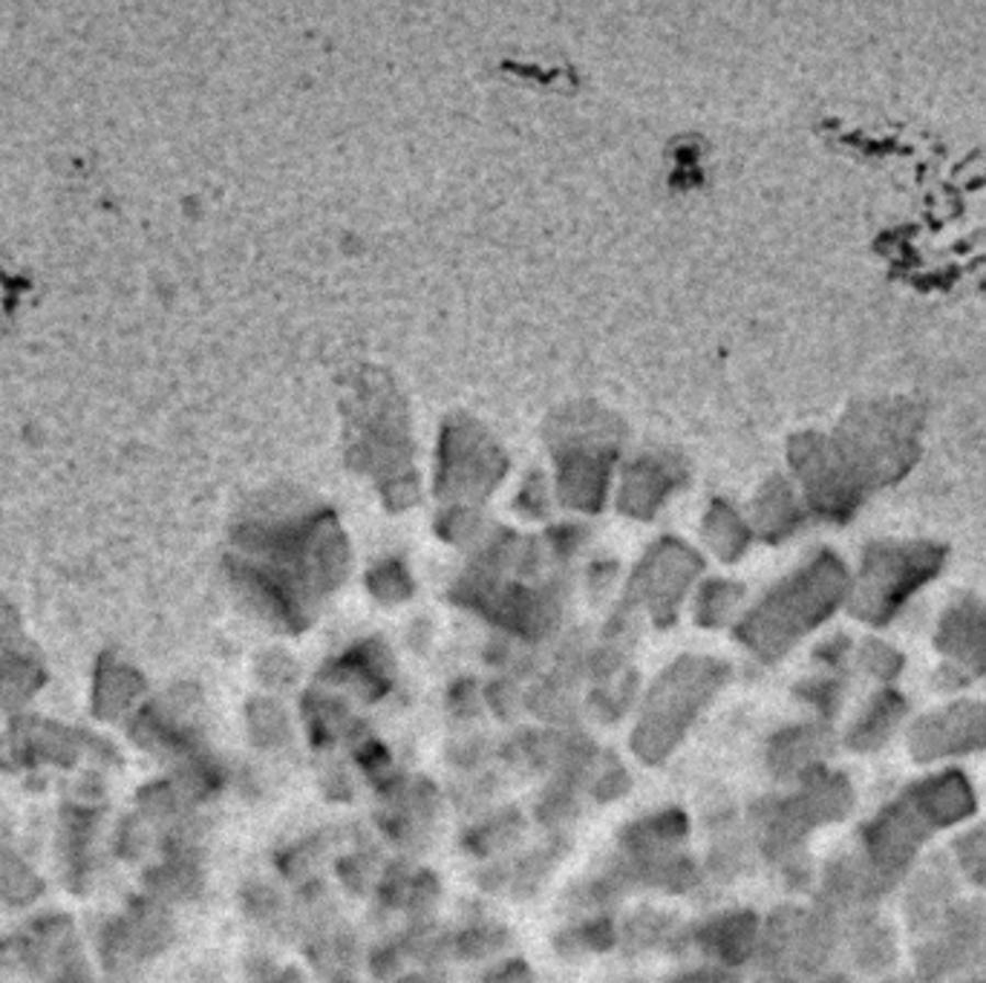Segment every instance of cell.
Here are the masks:
<instances>
[{
	"label": "cell",
	"mask_w": 986,
	"mask_h": 983,
	"mask_svg": "<svg viewBox=\"0 0 986 983\" xmlns=\"http://www.w3.org/2000/svg\"><path fill=\"white\" fill-rule=\"evenodd\" d=\"M718 687L722 673L713 664L683 660L672 666L646 696L644 715L630 733L632 753L644 765L667 761Z\"/></svg>",
	"instance_id": "obj_1"
},
{
	"label": "cell",
	"mask_w": 986,
	"mask_h": 983,
	"mask_svg": "<svg viewBox=\"0 0 986 983\" xmlns=\"http://www.w3.org/2000/svg\"><path fill=\"white\" fill-rule=\"evenodd\" d=\"M692 944L701 946V952H707L722 967L733 969L759 949V920L750 912L718 914L713 920L701 923L692 935Z\"/></svg>",
	"instance_id": "obj_2"
},
{
	"label": "cell",
	"mask_w": 986,
	"mask_h": 983,
	"mask_svg": "<svg viewBox=\"0 0 986 983\" xmlns=\"http://www.w3.org/2000/svg\"><path fill=\"white\" fill-rule=\"evenodd\" d=\"M690 836V816L681 807H667V811L637 820L621 831V854L630 860H649L658 854L676 851Z\"/></svg>",
	"instance_id": "obj_3"
},
{
	"label": "cell",
	"mask_w": 986,
	"mask_h": 983,
	"mask_svg": "<svg viewBox=\"0 0 986 983\" xmlns=\"http://www.w3.org/2000/svg\"><path fill=\"white\" fill-rule=\"evenodd\" d=\"M522 834H525L522 813L517 807H502V811H497L494 816L467 831L465 851L485 860V857H494V854L511 848L513 843H520Z\"/></svg>",
	"instance_id": "obj_4"
},
{
	"label": "cell",
	"mask_w": 986,
	"mask_h": 983,
	"mask_svg": "<svg viewBox=\"0 0 986 983\" xmlns=\"http://www.w3.org/2000/svg\"><path fill=\"white\" fill-rule=\"evenodd\" d=\"M678 931H681V923H678L676 914L658 912V908H641V912L626 923V929L621 931V940L630 952L669 949V944L676 940Z\"/></svg>",
	"instance_id": "obj_5"
},
{
	"label": "cell",
	"mask_w": 986,
	"mask_h": 983,
	"mask_svg": "<svg viewBox=\"0 0 986 983\" xmlns=\"http://www.w3.org/2000/svg\"><path fill=\"white\" fill-rule=\"evenodd\" d=\"M508 946H511V931L499 923H471L458 935H453V954H458L462 960L494 958Z\"/></svg>",
	"instance_id": "obj_6"
},
{
	"label": "cell",
	"mask_w": 986,
	"mask_h": 983,
	"mask_svg": "<svg viewBox=\"0 0 986 983\" xmlns=\"http://www.w3.org/2000/svg\"><path fill=\"white\" fill-rule=\"evenodd\" d=\"M577 793L580 790L568 788V784L552 779V784L543 790V796L534 805V820L548 828L552 834H563V831L575 822L577 811H580V802H577Z\"/></svg>",
	"instance_id": "obj_7"
},
{
	"label": "cell",
	"mask_w": 986,
	"mask_h": 983,
	"mask_svg": "<svg viewBox=\"0 0 986 983\" xmlns=\"http://www.w3.org/2000/svg\"><path fill=\"white\" fill-rule=\"evenodd\" d=\"M819 747L816 736L811 730H787V733H779L773 738L768 750L770 767L777 770V776H787L793 770H802L808 767V761L814 759V750Z\"/></svg>",
	"instance_id": "obj_8"
},
{
	"label": "cell",
	"mask_w": 986,
	"mask_h": 983,
	"mask_svg": "<svg viewBox=\"0 0 986 983\" xmlns=\"http://www.w3.org/2000/svg\"><path fill=\"white\" fill-rule=\"evenodd\" d=\"M249 724L254 742L260 747H265V750H280L292 738V724H288L286 710L277 701H269V698L254 701L249 707Z\"/></svg>",
	"instance_id": "obj_9"
},
{
	"label": "cell",
	"mask_w": 986,
	"mask_h": 983,
	"mask_svg": "<svg viewBox=\"0 0 986 983\" xmlns=\"http://www.w3.org/2000/svg\"><path fill=\"white\" fill-rule=\"evenodd\" d=\"M525 707H529L531 713L543 721V724H548L552 730L571 727L577 721L575 704L568 701L566 689L554 687L552 681L531 689L529 696H525Z\"/></svg>",
	"instance_id": "obj_10"
},
{
	"label": "cell",
	"mask_w": 986,
	"mask_h": 983,
	"mask_svg": "<svg viewBox=\"0 0 986 983\" xmlns=\"http://www.w3.org/2000/svg\"><path fill=\"white\" fill-rule=\"evenodd\" d=\"M335 874H338L343 889H350L352 894H366L378 883V857H375L373 848H358L347 857H338Z\"/></svg>",
	"instance_id": "obj_11"
},
{
	"label": "cell",
	"mask_w": 986,
	"mask_h": 983,
	"mask_svg": "<svg viewBox=\"0 0 986 983\" xmlns=\"http://www.w3.org/2000/svg\"><path fill=\"white\" fill-rule=\"evenodd\" d=\"M442 900V883L433 871H416L410 880V894H407V914L412 923L433 920V912Z\"/></svg>",
	"instance_id": "obj_12"
},
{
	"label": "cell",
	"mask_w": 986,
	"mask_h": 983,
	"mask_svg": "<svg viewBox=\"0 0 986 983\" xmlns=\"http://www.w3.org/2000/svg\"><path fill=\"white\" fill-rule=\"evenodd\" d=\"M589 790L598 802H617V799H623L632 790L630 770H626L617 759H612V756H609V759H600L598 770L591 776Z\"/></svg>",
	"instance_id": "obj_13"
},
{
	"label": "cell",
	"mask_w": 986,
	"mask_h": 983,
	"mask_svg": "<svg viewBox=\"0 0 986 983\" xmlns=\"http://www.w3.org/2000/svg\"><path fill=\"white\" fill-rule=\"evenodd\" d=\"M577 935H580V944L586 952H609V949L621 944V931H617V926H614L609 914H594L586 923H580Z\"/></svg>",
	"instance_id": "obj_14"
},
{
	"label": "cell",
	"mask_w": 986,
	"mask_h": 983,
	"mask_svg": "<svg viewBox=\"0 0 986 983\" xmlns=\"http://www.w3.org/2000/svg\"><path fill=\"white\" fill-rule=\"evenodd\" d=\"M405 952H401V946L398 940H389V944H381L375 946L370 958H366V967L373 972L375 981H384V983H396L401 978V969H405Z\"/></svg>",
	"instance_id": "obj_15"
},
{
	"label": "cell",
	"mask_w": 986,
	"mask_h": 983,
	"mask_svg": "<svg viewBox=\"0 0 986 983\" xmlns=\"http://www.w3.org/2000/svg\"><path fill=\"white\" fill-rule=\"evenodd\" d=\"M447 759H451L453 767L471 773V770H476L481 761L488 759V742L476 736V733H462V736H456L447 744Z\"/></svg>",
	"instance_id": "obj_16"
},
{
	"label": "cell",
	"mask_w": 986,
	"mask_h": 983,
	"mask_svg": "<svg viewBox=\"0 0 986 983\" xmlns=\"http://www.w3.org/2000/svg\"><path fill=\"white\" fill-rule=\"evenodd\" d=\"M485 704L499 721H517L520 713V692L511 681H494L485 689Z\"/></svg>",
	"instance_id": "obj_17"
},
{
	"label": "cell",
	"mask_w": 986,
	"mask_h": 983,
	"mask_svg": "<svg viewBox=\"0 0 986 983\" xmlns=\"http://www.w3.org/2000/svg\"><path fill=\"white\" fill-rule=\"evenodd\" d=\"M355 765L361 767L366 776H373V779L393 773V756H389L387 747L381 742H375V738H366V742L358 744Z\"/></svg>",
	"instance_id": "obj_18"
},
{
	"label": "cell",
	"mask_w": 986,
	"mask_h": 983,
	"mask_svg": "<svg viewBox=\"0 0 986 983\" xmlns=\"http://www.w3.org/2000/svg\"><path fill=\"white\" fill-rule=\"evenodd\" d=\"M447 707H451L453 719L462 721V724L479 719L481 707H479V696H476L474 683L462 681V683H456V687H451V692H447Z\"/></svg>",
	"instance_id": "obj_19"
},
{
	"label": "cell",
	"mask_w": 986,
	"mask_h": 983,
	"mask_svg": "<svg viewBox=\"0 0 986 983\" xmlns=\"http://www.w3.org/2000/svg\"><path fill=\"white\" fill-rule=\"evenodd\" d=\"M485 983H534V975H531L525 960L511 958L502 960L497 969H490L488 975H485Z\"/></svg>",
	"instance_id": "obj_20"
},
{
	"label": "cell",
	"mask_w": 986,
	"mask_h": 983,
	"mask_svg": "<svg viewBox=\"0 0 986 983\" xmlns=\"http://www.w3.org/2000/svg\"><path fill=\"white\" fill-rule=\"evenodd\" d=\"M352 776L343 770V767H329L327 773H324V793L335 802H347L352 796Z\"/></svg>",
	"instance_id": "obj_21"
},
{
	"label": "cell",
	"mask_w": 986,
	"mask_h": 983,
	"mask_svg": "<svg viewBox=\"0 0 986 983\" xmlns=\"http://www.w3.org/2000/svg\"><path fill=\"white\" fill-rule=\"evenodd\" d=\"M676 983H736V975L727 967H701L678 975Z\"/></svg>",
	"instance_id": "obj_22"
}]
</instances>
